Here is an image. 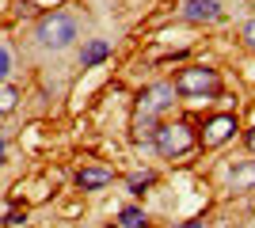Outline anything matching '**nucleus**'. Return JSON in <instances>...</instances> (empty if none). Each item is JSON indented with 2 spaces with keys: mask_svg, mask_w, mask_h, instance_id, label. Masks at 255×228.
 <instances>
[{
  "mask_svg": "<svg viewBox=\"0 0 255 228\" xmlns=\"http://www.w3.org/2000/svg\"><path fill=\"white\" fill-rule=\"evenodd\" d=\"M34 38L46 50H69L80 38V27H76V19L69 11H46L38 19V27H34Z\"/></svg>",
  "mask_w": 255,
  "mask_h": 228,
  "instance_id": "1",
  "label": "nucleus"
},
{
  "mask_svg": "<svg viewBox=\"0 0 255 228\" xmlns=\"http://www.w3.org/2000/svg\"><path fill=\"white\" fill-rule=\"evenodd\" d=\"M217 84H221V76H217V69L210 65H187L175 73V95L183 99H202V95H213L217 91Z\"/></svg>",
  "mask_w": 255,
  "mask_h": 228,
  "instance_id": "2",
  "label": "nucleus"
},
{
  "mask_svg": "<svg viewBox=\"0 0 255 228\" xmlns=\"http://www.w3.org/2000/svg\"><path fill=\"white\" fill-rule=\"evenodd\" d=\"M152 149L164 156V160H175V156H187L194 149V130L187 122H168V126H160L156 137H152Z\"/></svg>",
  "mask_w": 255,
  "mask_h": 228,
  "instance_id": "3",
  "label": "nucleus"
},
{
  "mask_svg": "<svg viewBox=\"0 0 255 228\" xmlns=\"http://www.w3.org/2000/svg\"><path fill=\"white\" fill-rule=\"evenodd\" d=\"M171 107H175V87L171 84H149L137 95V118H160Z\"/></svg>",
  "mask_w": 255,
  "mask_h": 228,
  "instance_id": "4",
  "label": "nucleus"
},
{
  "mask_svg": "<svg viewBox=\"0 0 255 228\" xmlns=\"http://www.w3.org/2000/svg\"><path fill=\"white\" fill-rule=\"evenodd\" d=\"M183 15L191 23H217L225 15V8L217 0H187V4H183Z\"/></svg>",
  "mask_w": 255,
  "mask_h": 228,
  "instance_id": "5",
  "label": "nucleus"
},
{
  "mask_svg": "<svg viewBox=\"0 0 255 228\" xmlns=\"http://www.w3.org/2000/svg\"><path fill=\"white\" fill-rule=\"evenodd\" d=\"M111 183H115V171H111V167L88 163V167L76 171V186H80V190H103V186H111Z\"/></svg>",
  "mask_w": 255,
  "mask_h": 228,
  "instance_id": "6",
  "label": "nucleus"
},
{
  "mask_svg": "<svg viewBox=\"0 0 255 228\" xmlns=\"http://www.w3.org/2000/svg\"><path fill=\"white\" fill-rule=\"evenodd\" d=\"M236 133V122L229 118V114H221V118H213L210 126H206V149H217V145H225L229 137Z\"/></svg>",
  "mask_w": 255,
  "mask_h": 228,
  "instance_id": "7",
  "label": "nucleus"
},
{
  "mask_svg": "<svg viewBox=\"0 0 255 228\" xmlns=\"http://www.w3.org/2000/svg\"><path fill=\"white\" fill-rule=\"evenodd\" d=\"M107 57H111V42H107V38H88L84 50H80V65L96 69V65H103Z\"/></svg>",
  "mask_w": 255,
  "mask_h": 228,
  "instance_id": "8",
  "label": "nucleus"
},
{
  "mask_svg": "<svg viewBox=\"0 0 255 228\" xmlns=\"http://www.w3.org/2000/svg\"><path fill=\"white\" fill-rule=\"evenodd\" d=\"M229 183H233V190H252L255 186V160L236 163L233 171H229Z\"/></svg>",
  "mask_w": 255,
  "mask_h": 228,
  "instance_id": "9",
  "label": "nucleus"
},
{
  "mask_svg": "<svg viewBox=\"0 0 255 228\" xmlns=\"http://www.w3.org/2000/svg\"><path fill=\"white\" fill-rule=\"evenodd\" d=\"M118 225H122V228H145L149 217H145V209H141V206H122V209H118Z\"/></svg>",
  "mask_w": 255,
  "mask_h": 228,
  "instance_id": "10",
  "label": "nucleus"
},
{
  "mask_svg": "<svg viewBox=\"0 0 255 228\" xmlns=\"http://www.w3.org/2000/svg\"><path fill=\"white\" fill-rule=\"evenodd\" d=\"M156 130H160V122H156V118H137V122H133V141H141V145H152Z\"/></svg>",
  "mask_w": 255,
  "mask_h": 228,
  "instance_id": "11",
  "label": "nucleus"
},
{
  "mask_svg": "<svg viewBox=\"0 0 255 228\" xmlns=\"http://www.w3.org/2000/svg\"><path fill=\"white\" fill-rule=\"evenodd\" d=\"M129 194H145L149 186H156V171H137V175H129Z\"/></svg>",
  "mask_w": 255,
  "mask_h": 228,
  "instance_id": "12",
  "label": "nucleus"
},
{
  "mask_svg": "<svg viewBox=\"0 0 255 228\" xmlns=\"http://www.w3.org/2000/svg\"><path fill=\"white\" fill-rule=\"evenodd\" d=\"M15 103H19V91H15L11 84H0V114H11Z\"/></svg>",
  "mask_w": 255,
  "mask_h": 228,
  "instance_id": "13",
  "label": "nucleus"
},
{
  "mask_svg": "<svg viewBox=\"0 0 255 228\" xmlns=\"http://www.w3.org/2000/svg\"><path fill=\"white\" fill-rule=\"evenodd\" d=\"M8 73H11V54H8V46H0V84L8 80Z\"/></svg>",
  "mask_w": 255,
  "mask_h": 228,
  "instance_id": "14",
  "label": "nucleus"
},
{
  "mask_svg": "<svg viewBox=\"0 0 255 228\" xmlns=\"http://www.w3.org/2000/svg\"><path fill=\"white\" fill-rule=\"evenodd\" d=\"M23 221H27V213L11 209V213H4V221H0V225H23Z\"/></svg>",
  "mask_w": 255,
  "mask_h": 228,
  "instance_id": "15",
  "label": "nucleus"
},
{
  "mask_svg": "<svg viewBox=\"0 0 255 228\" xmlns=\"http://www.w3.org/2000/svg\"><path fill=\"white\" fill-rule=\"evenodd\" d=\"M244 42H248V46L255 50V15H252V19L244 23Z\"/></svg>",
  "mask_w": 255,
  "mask_h": 228,
  "instance_id": "16",
  "label": "nucleus"
},
{
  "mask_svg": "<svg viewBox=\"0 0 255 228\" xmlns=\"http://www.w3.org/2000/svg\"><path fill=\"white\" fill-rule=\"evenodd\" d=\"M171 228H202V221H179V225H171Z\"/></svg>",
  "mask_w": 255,
  "mask_h": 228,
  "instance_id": "17",
  "label": "nucleus"
},
{
  "mask_svg": "<svg viewBox=\"0 0 255 228\" xmlns=\"http://www.w3.org/2000/svg\"><path fill=\"white\" fill-rule=\"evenodd\" d=\"M244 141H248V149H252V152H255V126H252V130H248V133H244Z\"/></svg>",
  "mask_w": 255,
  "mask_h": 228,
  "instance_id": "18",
  "label": "nucleus"
},
{
  "mask_svg": "<svg viewBox=\"0 0 255 228\" xmlns=\"http://www.w3.org/2000/svg\"><path fill=\"white\" fill-rule=\"evenodd\" d=\"M0 163H4V141H0Z\"/></svg>",
  "mask_w": 255,
  "mask_h": 228,
  "instance_id": "19",
  "label": "nucleus"
},
{
  "mask_svg": "<svg viewBox=\"0 0 255 228\" xmlns=\"http://www.w3.org/2000/svg\"><path fill=\"white\" fill-rule=\"evenodd\" d=\"M107 228H115V225H107Z\"/></svg>",
  "mask_w": 255,
  "mask_h": 228,
  "instance_id": "20",
  "label": "nucleus"
}]
</instances>
